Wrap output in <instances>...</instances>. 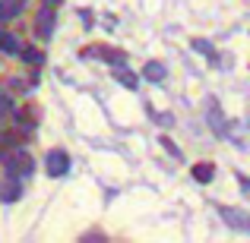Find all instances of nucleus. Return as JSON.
Listing matches in <instances>:
<instances>
[{
    "label": "nucleus",
    "instance_id": "2eb2a0df",
    "mask_svg": "<svg viewBox=\"0 0 250 243\" xmlns=\"http://www.w3.org/2000/svg\"><path fill=\"white\" fill-rule=\"evenodd\" d=\"M10 111H13V101H10V98L3 95V92H0V120H3V117L10 114Z\"/></svg>",
    "mask_w": 250,
    "mask_h": 243
},
{
    "label": "nucleus",
    "instance_id": "6e6552de",
    "mask_svg": "<svg viewBox=\"0 0 250 243\" xmlns=\"http://www.w3.org/2000/svg\"><path fill=\"white\" fill-rule=\"evenodd\" d=\"M0 51L3 54H22V44L13 32H0Z\"/></svg>",
    "mask_w": 250,
    "mask_h": 243
},
{
    "label": "nucleus",
    "instance_id": "0eeeda50",
    "mask_svg": "<svg viewBox=\"0 0 250 243\" xmlns=\"http://www.w3.org/2000/svg\"><path fill=\"white\" fill-rule=\"evenodd\" d=\"M22 13V0H0V22H13Z\"/></svg>",
    "mask_w": 250,
    "mask_h": 243
},
{
    "label": "nucleus",
    "instance_id": "4468645a",
    "mask_svg": "<svg viewBox=\"0 0 250 243\" xmlns=\"http://www.w3.org/2000/svg\"><path fill=\"white\" fill-rule=\"evenodd\" d=\"M159 142H162V149H165V152H168V155H174V158H177V161H181V149H177V146H174V142H171V139H168V136H162V139H159Z\"/></svg>",
    "mask_w": 250,
    "mask_h": 243
},
{
    "label": "nucleus",
    "instance_id": "9d476101",
    "mask_svg": "<svg viewBox=\"0 0 250 243\" xmlns=\"http://www.w3.org/2000/svg\"><path fill=\"white\" fill-rule=\"evenodd\" d=\"M190 174H193V180L196 183H209L215 177V168L209 161H200V164H193V170H190Z\"/></svg>",
    "mask_w": 250,
    "mask_h": 243
},
{
    "label": "nucleus",
    "instance_id": "ddd939ff",
    "mask_svg": "<svg viewBox=\"0 0 250 243\" xmlns=\"http://www.w3.org/2000/svg\"><path fill=\"white\" fill-rule=\"evenodd\" d=\"M190 44H193V51H196V54L215 57V48H212V44H209V41H203V38H193V41H190Z\"/></svg>",
    "mask_w": 250,
    "mask_h": 243
},
{
    "label": "nucleus",
    "instance_id": "f03ea898",
    "mask_svg": "<svg viewBox=\"0 0 250 243\" xmlns=\"http://www.w3.org/2000/svg\"><path fill=\"white\" fill-rule=\"evenodd\" d=\"M32 170H35L32 155H25V152H6L3 155V174L10 180H25V177H32Z\"/></svg>",
    "mask_w": 250,
    "mask_h": 243
},
{
    "label": "nucleus",
    "instance_id": "a211bd4d",
    "mask_svg": "<svg viewBox=\"0 0 250 243\" xmlns=\"http://www.w3.org/2000/svg\"><path fill=\"white\" fill-rule=\"evenodd\" d=\"M152 120H159L162 127H171V117L168 114H152Z\"/></svg>",
    "mask_w": 250,
    "mask_h": 243
},
{
    "label": "nucleus",
    "instance_id": "9b49d317",
    "mask_svg": "<svg viewBox=\"0 0 250 243\" xmlns=\"http://www.w3.org/2000/svg\"><path fill=\"white\" fill-rule=\"evenodd\" d=\"M143 76H146L149 82H162V79L168 76V70H165V63L152 60V63H146V70H143Z\"/></svg>",
    "mask_w": 250,
    "mask_h": 243
},
{
    "label": "nucleus",
    "instance_id": "7ed1b4c3",
    "mask_svg": "<svg viewBox=\"0 0 250 243\" xmlns=\"http://www.w3.org/2000/svg\"><path fill=\"white\" fill-rule=\"evenodd\" d=\"M44 170H48V177H63L70 170V155L63 149H51L44 158Z\"/></svg>",
    "mask_w": 250,
    "mask_h": 243
},
{
    "label": "nucleus",
    "instance_id": "20e7f679",
    "mask_svg": "<svg viewBox=\"0 0 250 243\" xmlns=\"http://www.w3.org/2000/svg\"><path fill=\"white\" fill-rule=\"evenodd\" d=\"M219 215H222V221H225L228 227L250 234V215L247 212H241V208H219Z\"/></svg>",
    "mask_w": 250,
    "mask_h": 243
},
{
    "label": "nucleus",
    "instance_id": "6ab92c4d",
    "mask_svg": "<svg viewBox=\"0 0 250 243\" xmlns=\"http://www.w3.org/2000/svg\"><path fill=\"white\" fill-rule=\"evenodd\" d=\"M247 127H250V120H247Z\"/></svg>",
    "mask_w": 250,
    "mask_h": 243
},
{
    "label": "nucleus",
    "instance_id": "f257e3e1",
    "mask_svg": "<svg viewBox=\"0 0 250 243\" xmlns=\"http://www.w3.org/2000/svg\"><path fill=\"white\" fill-rule=\"evenodd\" d=\"M57 3L61 0H42V6H38L35 13V35L38 41H51V35H54V22H57Z\"/></svg>",
    "mask_w": 250,
    "mask_h": 243
},
{
    "label": "nucleus",
    "instance_id": "39448f33",
    "mask_svg": "<svg viewBox=\"0 0 250 243\" xmlns=\"http://www.w3.org/2000/svg\"><path fill=\"white\" fill-rule=\"evenodd\" d=\"M206 120H209V127L215 130V136H225L228 133L225 117H222V108H219V101H215V98H209V101H206Z\"/></svg>",
    "mask_w": 250,
    "mask_h": 243
},
{
    "label": "nucleus",
    "instance_id": "f8f14e48",
    "mask_svg": "<svg viewBox=\"0 0 250 243\" xmlns=\"http://www.w3.org/2000/svg\"><path fill=\"white\" fill-rule=\"evenodd\" d=\"M22 60L29 63V67H42V63H44V54L38 48H22Z\"/></svg>",
    "mask_w": 250,
    "mask_h": 243
},
{
    "label": "nucleus",
    "instance_id": "1a4fd4ad",
    "mask_svg": "<svg viewBox=\"0 0 250 243\" xmlns=\"http://www.w3.org/2000/svg\"><path fill=\"white\" fill-rule=\"evenodd\" d=\"M114 79L124 85V89H136L140 85V76L133 73V70H127V67H114Z\"/></svg>",
    "mask_w": 250,
    "mask_h": 243
},
{
    "label": "nucleus",
    "instance_id": "423d86ee",
    "mask_svg": "<svg viewBox=\"0 0 250 243\" xmlns=\"http://www.w3.org/2000/svg\"><path fill=\"white\" fill-rule=\"evenodd\" d=\"M92 54H98L104 63H111V67H124V63H127V54L117 51V48H92V51H83V57H92Z\"/></svg>",
    "mask_w": 250,
    "mask_h": 243
},
{
    "label": "nucleus",
    "instance_id": "dca6fc26",
    "mask_svg": "<svg viewBox=\"0 0 250 243\" xmlns=\"http://www.w3.org/2000/svg\"><path fill=\"white\" fill-rule=\"evenodd\" d=\"M16 120H19V123H29V127H32V123H35V117H32L29 108H22V111H16Z\"/></svg>",
    "mask_w": 250,
    "mask_h": 243
},
{
    "label": "nucleus",
    "instance_id": "f3484780",
    "mask_svg": "<svg viewBox=\"0 0 250 243\" xmlns=\"http://www.w3.org/2000/svg\"><path fill=\"white\" fill-rule=\"evenodd\" d=\"M238 187H241V193L250 199V177H244V174H238Z\"/></svg>",
    "mask_w": 250,
    "mask_h": 243
}]
</instances>
